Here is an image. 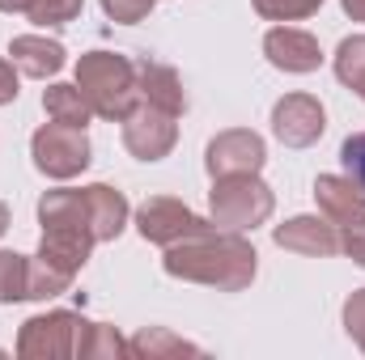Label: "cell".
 <instances>
[{
  "label": "cell",
  "instance_id": "5",
  "mask_svg": "<svg viewBox=\"0 0 365 360\" xmlns=\"http://www.w3.org/2000/svg\"><path fill=\"white\" fill-rule=\"evenodd\" d=\"M272 216V191L255 174H225L212 191V221L225 229H255Z\"/></svg>",
  "mask_w": 365,
  "mask_h": 360
},
{
  "label": "cell",
  "instance_id": "26",
  "mask_svg": "<svg viewBox=\"0 0 365 360\" xmlns=\"http://www.w3.org/2000/svg\"><path fill=\"white\" fill-rule=\"evenodd\" d=\"M340 250H349L357 263L365 268V221L357 225H344V233H340Z\"/></svg>",
  "mask_w": 365,
  "mask_h": 360
},
{
  "label": "cell",
  "instance_id": "8",
  "mask_svg": "<svg viewBox=\"0 0 365 360\" xmlns=\"http://www.w3.org/2000/svg\"><path fill=\"white\" fill-rule=\"evenodd\" d=\"M136 229L145 233V242L175 246V242H182V238H191V233L208 229V221H200V216H195L187 203H179V199L158 195V199H149V203L136 212Z\"/></svg>",
  "mask_w": 365,
  "mask_h": 360
},
{
  "label": "cell",
  "instance_id": "24",
  "mask_svg": "<svg viewBox=\"0 0 365 360\" xmlns=\"http://www.w3.org/2000/svg\"><path fill=\"white\" fill-rule=\"evenodd\" d=\"M102 9H106V17L132 26V21H140V17L153 9V0H102Z\"/></svg>",
  "mask_w": 365,
  "mask_h": 360
},
{
  "label": "cell",
  "instance_id": "3",
  "mask_svg": "<svg viewBox=\"0 0 365 360\" xmlns=\"http://www.w3.org/2000/svg\"><path fill=\"white\" fill-rule=\"evenodd\" d=\"M77 90L102 119H128L136 106V68L115 51H90L77 64Z\"/></svg>",
  "mask_w": 365,
  "mask_h": 360
},
{
  "label": "cell",
  "instance_id": "1",
  "mask_svg": "<svg viewBox=\"0 0 365 360\" xmlns=\"http://www.w3.org/2000/svg\"><path fill=\"white\" fill-rule=\"evenodd\" d=\"M166 271L182 280L217 284L225 292H238L255 280V250L238 233H217L212 225L166 246Z\"/></svg>",
  "mask_w": 365,
  "mask_h": 360
},
{
  "label": "cell",
  "instance_id": "15",
  "mask_svg": "<svg viewBox=\"0 0 365 360\" xmlns=\"http://www.w3.org/2000/svg\"><path fill=\"white\" fill-rule=\"evenodd\" d=\"M86 203H90V221H93V238L110 242L119 238L123 221H128V199L110 186H86Z\"/></svg>",
  "mask_w": 365,
  "mask_h": 360
},
{
  "label": "cell",
  "instance_id": "19",
  "mask_svg": "<svg viewBox=\"0 0 365 360\" xmlns=\"http://www.w3.org/2000/svg\"><path fill=\"white\" fill-rule=\"evenodd\" d=\"M336 77H340L349 90L361 93V102H365V34L340 43V51H336Z\"/></svg>",
  "mask_w": 365,
  "mask_h": 360
},
{
  "label": "cell",
  "instance_id": "13",
  "mask_svg": "<svg viewBox=\"0 0 365 360\" xmlns=\"http://www.w3.org/2000/svg\"><path fill=\"white\" fill-rule=\"evenodd\" d=\"M314 195H319L323 212L336 221V229L365 221V191L357 186V182L336 179V174H323V179L314 182Z\"/></svg>",
  "mask_w": 365,
  "mask_h": 360
},
{
  "label": "cell",
  "instance_id": "22",
  "mask_svg": "<svg viewBox=\"0 0 365 360\" xmlns=\"http://www.w3.org/2000/svg\"><path fill=\"white\" fill-rule=\"evenodd\" d=\"M319 4L323 0H255V13L272 21H297V17H310Z\"/></svg>",
  "mask_w": 365,
  "mask_h": 360
},
{
  "label": "cell",
  "instance_id": "6",
  "mask_svg": "<svg viewBox=\"0 0 365 360\" xmlns=\"http://www.w3.org/2000/svg\"><path fill=\"white\" fill-rule=\"evenodd\" d=\"M34 149V166L51 179H73L90 166V140H86V127H68V123H47L43 132H34L30 140Z\"/></svg>",
  "mask_w": 365,
  "mask_h": 360
},
{
  "label": "cell",
  "instance_id": "7",
  "mask_svg": "<svg viewBox=\"0 0 365 360\" xmlns=\"http://www.w3.org/2000/svg\"><path fill=\"white\" fill-rule=\"evenodd\" d=\"M175 115L162 106H132V115L123 119V144L140 157V162H162L175 149Z\"/></svg>",
  "mask_w": 365,
  "mask_h": 360
},
{
  "label": "cell",
  "instance_id": "30",
  "mask_svg": "<svg viewBox=\"0 0 365 360\" xmlns=\"http://www.w3.org/2000/svg\"><path fill=\"white\" fill-rule=\"evenodd\" d=\"M4 229H9V208L0 203V233H4Z\"/></svg>",
  "mask_w": 365,
  "mask_h": 360
},
{
  "label": "cell",
  "instance_id": "17",
  "mask_svg": "<svg viewBox=\"0 0 365 360\" xmlns=\"http://www.w3.org/2000/svg\"><path fill=\"white\" fill-rule=\"evenodd\" d=\"M43 106H47V115L56 119V123H68V127H86L90 123V102L81 97L77 85H51V90L43 93Z\"/></svg>",
  "mask_w": 365,
  "mask_h": 360
},
{
  "label": "cell",
  "instance_id": "28",
  "mask_svg": "<svg viewBox=\"0 0 365 360\" xmlns=\"http://www.w3.org/2000/svg\"><path fill=\"white\" fill-rule=\"evenodd\" d=\"M344 13L357 17V21H365V0H344Z\"/></svg>",
  "mask_w": 365,
  "mask_h": 360
},
{
  "label": "cell",
  "instance_id": "29",
  "mask_svg": "<svg viewBox=\"0 0 365 360\" xmlns=\"http://www.w3.org/2000/svg\"><path fill=\"white\" fill-rule=\"evenodd\" d=\"M0 9H4V13H26L30 0H0Z\"/></svg>",
  "mask_w": 365,
  "mask_h": 360
},
{
  "label": "cell",
  "instance_id": "27",
  "mask_svg": "<svg viewBox=\"0 0 365 360\" xmlns=\"http://www.w3.org/2000/svg\"><path fill=\"white\" fill-rule=\"evenodd\" d=\"M13 97H17V73H13L9 60H0V106L13 102Z\"/></svg>",
  "mask_w": 365,
  "mask_h": 360
},
{
  "label": "cell",
  "instance_id": "23",
  "mask_svg": "<svg viewBox=\"0 0 365 360\" xmlns=\"http://www.w3.org/2000/svg\"><path fill=\"white\" fill-rule=\"evenodd\" d=\"M340 162H344V179L357 182V186L365 191V132H357V136H349V140H344Z\"/></svg>",
  "mask_w": 365,
  "mask_h": 360
},
{
  "label": "cell",
  "instance_id": "16",
  "mask_svg": "<svg viewBox=\"0 0 365 360\" xmlns=\"http://www.w3.org/2000/svg\"><path fill=\"white\" fill-rule=\"evenodd\" d=\"M136 77H140V93H145L149 106H162V110H170V115H182V106H187V102H182V85L170 68H162V64H140Z\"/></svg>",
  "mask_w": 365,
  "mask_h": 360
},
{
  "label": "cell",
  "instance_id": "9",
  "mask_svg": "<svg viewBox=\"0 0 365 360\" xmlns=\"http://www.w3.org/2000/svg\"><path fill=\"white\" fill-rule=\"evenodd\" d=\"M272 132L289 149H306L323 136V106L310 93H289L284 102H276L272 110Z\"/></svg>",
  "mask_w": 365,
  "mask_h": 360
},
{
  "label": "cell",
  "instance_id": "2",
  "mask_svg": "<svg viewBox=\"0 0 365 360\" xmlns=\"http://www.w3.org/2000/svg\"><path fill=\"white\" fill-rule=\"evenodd\" d=\"M38 221H43V250H38V259L51 263L56 271H64V275H77L81 263L90 259V246L98 242L86 191H51V195H43Z\"/></svg>",
  "mask_w": 365,
  "mask_h": 360
},
{
  "label": "cell",
  "instance_id": "10",
  "mask_svg": "<svg viewBox=\"0 0 365 360\" xmlns=\"http://www.w3.org/2000/svg\"><path fill=\"white\" fill-rule=\"evenodd\" d=\"M264 166V140L255 132H225L208 144V174L225 179V174H259Z\"/></svg>",
  "mask_w": 365,
  "mask_h": 360
},
{
  "label": "cell",
  "instance_id": "11",
  "mask_svg": "<svg viewBox=\"0 0 365 360\" xmlns=\"http://www.w3.org/2000/svg\"><path fill=\"white\" fill-rule=\"evenodd\" d=\"M264 51L284 73H314L323 64V51H319V43L306 30H272L264 38Z\"/></svg>",
  "mask_w": 365,
  "mask_h": 360
},
{
  "label": "cell",
  "instance_id": "4",
  "mask_svg": "<svg viewBox=\"0 0 365 360\" xmlns=\"http://www.w3.org/2000/svg\"><path fill=\"white\" fill-rule=\"evenodd\" d=\"M90 331H93V322H86L81 314H68V309L30 318L21 327L17 356H86Z\"/></svg>",
  "mask_w": 365,
  "mask_h": 360
},
{
  "label": "cell",
  "instance_id": "20",
  "mask_svg": "<svg viewBox=\"0 0 365 360\" xmlns=\"http://www.w3.org/2000/svg\"><path fill=\"white\" fill-rule=\"evenodd\" d=\"M81 4H86V0H30L26 17H30L34 26H68V21L81 13Z\"/></svg>",
  "mask_w": 365,
  "mask_h": 360
},
{
  "label": "cell",
  "instance_id": "21",
  "mask_svg": "<svg viewBox=\"0 0 365 360\" xmlns=\"http://www.w3.org/2000/svg\"><path fill=\"white\" fill-rule=\"evenodd\" d=\"M128 352H136V356H162V352H200V348L182 344V339L166 335V331H145L140 339H132V344H128Z\"/></svg>",
  "mask_w": 365,
  "mask_h": 360
},
{
  "label": "cell",
  "instance_id": "18",
  "mask_svg": "<svg viewBox=\"0 0 365 360\" xmlns=\"http://www.w3.org/2000/svg\"><path fill=\"white\" fill-rule=\"evenodd\" d=\"M0 301H30V259L0 250Z\"/></svg>",
  "mask_w": 365,
  "mask_h": 360
},
{
  "label": "cell",
  "instance_id": "12",
  "mask_svg": "<svg viewBox=\"0 0 365 360\" xmlns=\"http://www.w3.org/2000/svg\"><path fill=\"white\" fill-rule=\"evenodd\" d=\"M276 246L297 250V255H336L340 250V233H336L331 221L297 216V221H289V225L276 229Z\"/></svg>",
  "mask_w": 365,
  "mask_h": 360
},
{
  "label": "cell",
  "instance_id": "14",
  "mask_svg": "<svg viewBox=\"0 0 365 360\" xmlns=\"http://www.w3.org/2000/svg\"><path fill=\"white\" fill-rule=\"evenodd\" d=\"M9 55H13V64H17L26 77H51V73L64 68V47H60V43H47V38H38V34L13 38Z\"/></svg>",
  "mask_w": 365,
  "mask_h": 360
},
{
  "label": "cell",
  "instance_id": "25",
  "mask_svg": "<svg viewBox=\"0 0 365 360\" xmlns=\"http://www.w3.org/2000/svg\"><path fill=\"white\" fill-rule=\"evenodd\" d=\"M344 327H349V335L357 339V348L365 352V288L349 297V305H344Z\"/></svg>",
  "mask_w": 365,
  "mask_h": 360
}]
</instances>
